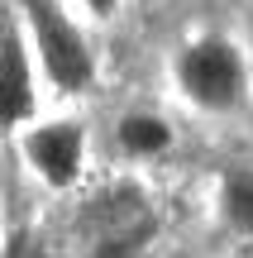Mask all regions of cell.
I'll list each match as a JSON object with an SVG mask.
<instances>
[{"label":"cell","instance_id":"cell-1","mask_svg":"<svg viewBox=\"0 0 253 258\" xmlns=\"http://www.w3.org/2000/svg\"><path fill=\"white\" fill-rule=\"evenodd\" d=\"M24 15H29V24H34L38 57H43L53 86H62V91H86L96 67H91V53H86L76 24L62 15V5H57V0H24Z\"/></svg>","mask_w":253,"mask_h":258},{"label":"cell","instance_id":"cell-2","mask_svg":"<svg viewBox=\"0 0 253 258\" xmlns=\"http://www.w3.org/2000/svg\"><path fill=\"white\" fill-rule=\"evenodd\" d=\"M177 77L187 86V96L201 105V110H234L244 101V62L229 43L220 38H201L182 53Z\"/></svg>","mask_w":253,"mask_h":258},{"label":"cell","instance_id":"cell-3","mask_svg":"<svg viewBox=\"0 0 253 258\" xmlns=\"http://www.w3.org/2000/svg\"><path fill=\"white\" fill-rule=\"evenodd\" d=\"M29 163L48 186H72L81 172V129L76 124H43L29 134Z\"/></svg>","mask_w":253,"mask_h":258},{"label":"cell","instance_id":"cell-4","mask_svg":"<svg viewBox=\"0 0 253 258\" xmlns=\"http://www.w3.org/2000/svg\"><path fill=\"white\" fill-rule=\"evenodd\" d=\"M34 110V77L24 62V43H19L15 24L0 19V129L19 124Z\"/></svg>","mask_w":253,"mask_h":258},{"label":"cell","instance_id":"cell-5","mask_svg":"<svg viewBox=\"0 0 253 258\" xmlns=\"http://www.w3.org/2000/svg\"><path fill=\"white\" fill-rule=\"evenodd\" d=\"M148 239H153V215H139V220L124 225V230H110V234H101V239H91V253L86 258H139Z\"/></svg>","mask_w":253,"mask_h":258},{"label":"cell","instance_id":"cell-6","mask_svg":"<svg viewBox=\"0 0 253 258\" xmlns=\"http://www.w3.org/2000/svg\"><path fill=\"white\" fill-rule=\"evenodd\" d=\"M120 144L129 148V153H162V148L172 144V129L162 120H153V115H129V120L120 124Z\"/></svg>","mask_w":253,"mask_h":258},{"label":"cell","instance_id":"cell-7","mask_svg":"<svg viewBox=\"0 0 253 258\" xmlns=\"http://www.w3.org/2000/svg\"><path fill=\"white\" fill-rule=\"evenodd\" d=\"M220 206H225V220L239 234H253V172H229Z\"/></svg>","mask_w":253,"mask_h":258},{"label":"cell","instance_id":"cell-8","mask_svg":"<svg viewBox=\"0 0 253 258\" xmlns=\"http://www.w3.org/2000/svg\"><path fill=\"white\" fill-rule=\"evenodd\" d=\"M0 258H48V253H43V244H38L29 230H19V234H10V244H5Z\"/></svg>","mask_w":253,"mask_h":258},{"label":"cell","instance_id":"cell-9","mask_svg":"<svg viewBox=\"0 0 253 258\" xmlns=\"http://www.w3.org/2000/svg\"><path fill=\"white\" fill-rule=\"evenodd\" d=\"M86 5H91L96 15H110V10H115V0H86Z\"/></svg>","mask_w":253,"mask_h":258}]
</instances>
